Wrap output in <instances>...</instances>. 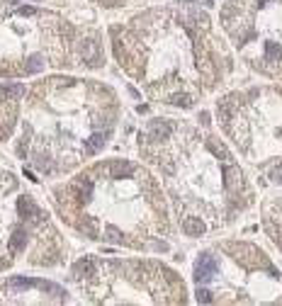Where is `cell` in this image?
Masks as SVG:
<instances>
[{"label":"cell","mask_w":282,"mask_h":306,"mask_svg":"<svg viewBox=\"0 0 282 306\" xmlns=\"http://www.w3.org/2000/svg\"><path fill=\"white\" fill-rule=\"evenodd\" d=\"M119 71L165 107L192 109L229 83L236 56L200 5L158 2L107 24Z\"/></svg>","instance_id":"6da1fadb"},{"label":"cell","mask_w":282,"mask_h":306,"mask_svg":"<svg viewBox=\"0 0 282 306\" xmlns=\"http://www.w3.org/2000/svg\"><path fill=\"white\" fill-rule=\"evenodd\" d=\"M137 149L158 177L170 214L188 238L234 226L258 202L246 165L207 122L148 117L137 134Z\"/></svg>","instance_id":"7a4b0ae2"},{"label":"cell","mask_w":282,"mask_h":306,"mask_svg":"<svg viewBox=\"0 0 282 306\" xmlns=\"http://www.w3.org/2000/svg\"><path fill=\"white\" fill-rule=\"evenodd\" d=\"M122 100L110 83L51 73L27 83L12 129V153L37 177H64L95 160L115 139Z\"/></svg>","instance_id":"3957f363"},{"label":"cell","mask_w":282,"mask_h":306,"mask_svg":"<svg viewBox=\"0 0 282 306\" xmlns=\"http://www.w3.org/2000/svg\"><path fill=\"white\" fill-rule=\"evenodd\" d=\"M49 204L69 231L85 240L127 250H170V204L143 160L95 158L49 185Z\"/></svg>","instance_id":"277c9868"},{"label":"cell","mask_w":282,"mask_h":306,"mask_svg":"<svg viewBox=\"0 0 282 306\" xmlns=\"http://www.w3.org/2000/svg\"><path fill=\"white\" fill-rule=\"evenodd\" d=\"M105 66L102 29L90 20L24 0H0V78L93 73Z\"/></svg>","instance_id":"5b68a950"},{"label":"cell","mask_w":282,"mask_h":306,"mask_svg":"<svg viewBox=\"0 0 282 306\" xmlns=\"http://www.w3.org/2000/svg\"><path fill=\"white\" fill-rule=\"evenodd\" d=\"M214 117L238 160L268 185L282 187V80L219 95Z\"/></svg>","instance_id":"8992f818"},{"label":"cell","mask_w":282,"mask_h":306,"mask_svg":"<svg viewBox=\"0 0 282 306\" xmlns=\"http://www.w3.org/2000/svg\"><path fill=\"white\" fill-rule=\"evenodd\" d=\"M192 287L200 304H282V267L253 240L219 238L197 253Z\"/></svg>","instance_id":"52a82bcc"},{"label":"cell","mask_w":282,"mask_h":306,"mask_svg":"<svg viewBox=\"0 0 282 306\" xmlns=\"http://www.w3.org/2000/svg\"><path fill=\"white\" fill-rule=\"evenodd\" d=\"M88 304H188L190 289L178 270L156 258L83 255L69 272Z\"/></svg>","instance_id":"ba28073f"},{"label":"cell","mask_w":282,"mask_h":306,"mask_svg":"<svg viewBox=\"0 0 282 306\" xmlns=\"http://www.w3.org/2000/svg\"><path fill=\"white\" fill-rule=\"evenodd\" d=\"M66 262V240L39 197L0 168V272L15 267L51 270Z\"/></svg>","instance_id":"9c48e42d"},{"label":"cell","mask_w":282,"mask_h":306,"mask_svg":"<svg viewBox=\"0 0 282 306\" xmlns=\"http://www.w3.org/2000/svg\"><path fill=\"white\" fill-rule=\"evenodd\" d=\"M216 20L241 64L282 80V0H224Z\"/></svg>","instance_id":"30bf717a"},{"label":"cell","mask_w":282,"mask_h":306,"mask_svg":"<svg viewBox=\"0 0 282 306\" xmlns=\"http://www.w3.org/2000/svg\"><path fill=\"white\" fill-rule=\"evenodd\" d=\"M69 292L61 284L32 277V275H7L0 277V304H66Z\"/></svg>","instance_id":"8fae6325"},{"label":"cell","mask_w":282,"mask_h":306,"mask_svg":"<svg viewBox=\"0 0 282 306\" xmlns=\"http://www.w3.org/2000/svg\"><path fill=\"white\" fill-rule=\"evenodd\" d=\"M260 226H263L268 240L282 255V192L265 197L260 202Z\"/></svg>","instance_id":"7c38bea8"},{"label":"cell","mask_w":282,"mask_h":306,"mask_svg":"<svg viewBox=\"0 0 282 306\" xmlns=\"http://www.w3.org/2000/svg\"><path fill=\"white\" fill-rule=\"evenodd\" d=\"M24 85H0V144L10 141L15 122H17V107H20V95Z\"/></svg>","instance_id":"4fadbf2b"},{"label":"cell","mask_w":282,"mask_h":306,"mask_svg":"<svg viewBox=\"0 0 282 306\" xmlns=\"http://www.w3.org/2000/svg\"><path fill=\"white\" fill-rule=\"evenodd\" d=\"M102 10H132V7H148L158 0H88Z\"/></svg>","instance_id":"5bb4252c"},{"label":"cell","mask_w":282,"mask_h":306,"mask_svg":"<svg viewBox=\"0 0 282 306\" xmlns=\"http://www.w3.org/2000/svg\"><path fill=\"white\" fill-rule=\"evenodd\" d=\"M51 2H56V5H66V2H70V0H51Z\"/></svg>","instance_id":"9a60e30c"}]
</instances>
